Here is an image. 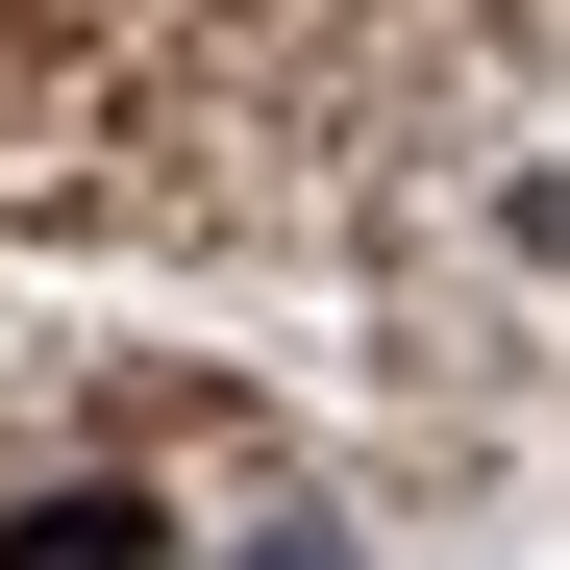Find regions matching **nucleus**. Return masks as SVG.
Masks as SVG:
<instances>
[{"instance_id":"1","label":"nucleus","mask_w":570,"mask_h":570,"mask_svg":"<svg viewBox=\"0 0 570 570\" xmlns=\"http://www.w3.org/2000/svg\"><path fill=\"white\" fill-rule=\"evenodd\" d=\"M0 570H174V521H149V497H26Z\"/></svg>"},{"instance_id":"2","label":"nucleus","mask_w":570,"mask_h":570,"mask_svg":"<svg viewBox=\"0 0 570 570\" xmlns=\"http://www.w3.org/2000/svg\"><path fill=\"white\" fill-rule=\"evenodd\" d=\"M248 570H347V521H273V546H248Z\"/></svg>"}]
</instances>
